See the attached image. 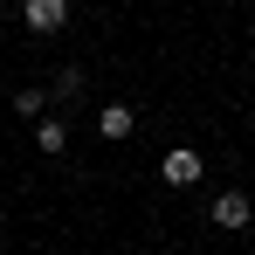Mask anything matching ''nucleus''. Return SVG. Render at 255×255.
<instances>
[{
  "mask_svg": "<svg viewBox=\"0 0 255 255\" xmlns=\"http://www.w3.org/2000/svg\"><path fill=\"white\" fill-rule=\"evenodd\" d=\"M207 221H214V228H228V235H242V228H249V221H255V200H249V193H242V186H228V193H214V207H207Z\"/></svg>",
  "mask_w": 255,
  "mask_h": 255,
  "instance_id": "f257e3e1",
  "label": "nucleus"
},
{
  "mask_svg": "<svg viewBox=\"0 0 255 255\" xmlns=\"http://www.w3.org/2000/svg\"><path fill=\"white\" fill-rule=\"evenodd\" d=\"M0 228H7V207H0Z\"/></svg>",
  "mask_w": 255,
  "mask_h": 255,
  "instance_id": "1a4fd4ad",
  "label": "nucleus"
},
{
  "mask_svg": "<svg viewBox=\"0 0 255 255\" xmlns=\"http://www.w3.org/2000/svg\"><path fill=\"white\" fill-rule=\"evenodd\" d=\"M69 21V0H21V28L28 35H62Z\"/></svg>",
  "mask_w": 255,
  "mask_h": 255,
  "instance_id": "f03ea898",
  "label": "nucleus"
},
{
  "mask_svg": "<svg viewBox=\"0 0 255 255\" xmlns=\"http://www.w3.org/2000/svg\"><path fill=\"white\" fill-rule=\"evenodd\" d=\"M0 42H7V21H0Z\"/></svg>",
  "mask_w": 255,
  "mask_h": 255,
  "instance_id": "6e6552de",
  "label": "nucleus"
},
{
  "mask_svg": "<svg viewBox=\"0 0 255 255\" xmlns=\"http://www.w3.org/2000/svg\"><path fill=\"white\" fill-rule=\"evenodd\" d=\"M48 104H55V90H14V118H28V125L42 118Z\"/></svg>",
  "mask_w": 255,
  "mask_h": 255,
  "instance_id": "423d86ee",
  "label": "nucleus"
},
{
  "mask_svg": "<svg viewBox=\"0 0 255 255\" xmlns=\"http://www.w3.org/2000/svg\"><path fill=\"white\" fill-rule=\"evenodd\" d=\"M35 152H48V159H55V152H69V125H62L55 111L35 118Z\"/></svg>",
  "mask_w": 255,
  "mask_h": 255,
  "instance_id": "20e7f679",
  "label": "nucleus"
},
{
  "mask_svg": "<svg viewBox=\"0 0 255 255\" xmlns=\"http://www.w3.org/2000/svg\"><path fill=\"white\" fill-rule=\"evenodd\" d=\"M200 172H207V159H200V152H186V145H179V152H166V159H159V179H166V186H193V179H200Z\"/></svg>",
  "mask_w": 255,
  "mask_h": 255,
  "instance_id": "7ed1b4c3",
  "label": "nucleus"
},
{
  "mask_svg": "<svg viewBox=\"0 0 255 255\" xmlns=\"http://www.w3.org/2000/svg\"><path fill=\"white\" fill-rule=\"evenodd\" d=\"M131 125H138V118H131V104H104V111H97V138H111V145L131 138Z\"/></svg>",
  "mask_w": 255,
  "mask_h": 255,
  "instance_id": "39448f33",
  "label": "nucleus"
},
{
  "mask_svg": "<svg viewBox=\"0 0 255 255\" xmlns=\"http://www.w3.org/2000/svg\"><path fill=\"white\" fill-rule=\"evenodd\" d=\"M55 104H76V97H83V69H76V62H69V69H55Z\"/></svg>",
  "mask_w": 255,
  "mask_h": 255,
  "instance_id": "0eeeda50",
  "label": "nucleus"
}]
</instances>
